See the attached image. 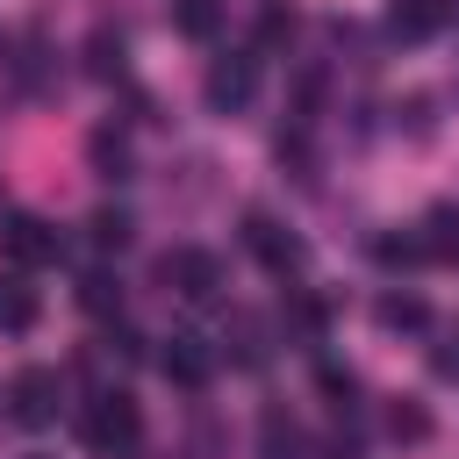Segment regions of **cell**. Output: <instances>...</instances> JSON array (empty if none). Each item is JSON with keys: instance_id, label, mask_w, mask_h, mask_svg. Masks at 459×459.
<instances>
[{"instance_id": "cell-17", "label": "cell", "mask_w": 459, "mask_h": 459, "mask_svg": "<svg viewBox=\"0 0 459 459\" xmlns=\"http://www.w3.org/2000/svg\"><path fill=\"white\" fill-rule=\"evenodd\" d=\"M230 344H237V366H258V359H265V323L237 308V316H230Z\"/></svg>"}, {"instance_id": "cell-12", "label": "cell", "mask_w": 459, "mask_h": 459, "mask_svg": "<svg viewBox=\"0 0 459 459\" xmlns=\"http://www.w3.org/2000/svg\"><path fill=\"white\" fill-rule=\"evenodd\" d=\"M373 258H380L387 273H402V265H423L430 251H423V237H416V230H387V237H373Z\"/></svg>"}, {"instance_id": "cell-2", "label": "cell", "mask_w": 459, "mask_h": 459, "mask_svg": "<svg viewBox=\"0 0 459 459\" xmlns=\"http://www.w3.org/2000/svg\"><path fill=\"white\" fill-rule=\"evenodd\" d=\"M57 409H65V387H57V373H50V366H22V373L7 380V416H14L22 430L57 423Z\"/></svg>"}, {"instance_id": "cell-11", "label": "cell", "mask_w": 459, "mask_h": 459, "mask_svg": "<svg viewBox=\"0 0 459 459\" xmlns=\"http://www.w3.org/2000/svg\"><path fill=\"white\" fill-rule=\"evenodd\" d=\"M36 316H43L36 287H29V280H0V330L22 337V330H36Z\"/></svg>"}, {"instance_id": "cell-18", "label": "cell", "mask_w": 459, "mask_h": 459, "mask_svg": "<svg viewBox=\"0 0 459 459\" xmlns=\"http://www.w3.org/2000/svg\"><path fill=\"white\" fill-rule=\"evenodd\" d=\"M93 165H100V179H129V143L115 129H93Z\"/></svg>"}, {"instance_id": "cell-15", "label": "cell", "mask_w": 459, "mask_h": 459, "mask_svg": "<svg viewBox=\"0 0 459 459\" xmlns=\"http://www.w3.org/2000/svg\"><path fill=\"white\" fill-rule=\"evenodd\" d=\"M387 437H402V445H423L430 437V416H423V402H387Z\"/></svg>"}, {"instance_id": "cell-5", "label": "cell", "mask_w": 459, "mask_h": 459, "mask_svg": "<svg viewBox=\"0 0 459 459\" xmlns=\"http://www.w3.org/2000/svg\"><path fill=\"white\" fill-rule=\"evenodd\" d=\"M244 251H251L265 273H301V258H308V251H301V237H294V230H280L265 208H251V215H244Z\"/></svg>"}, {"instance_id": "cell-8", "label": "cell", "mask_w": 459, "mask_h": 459, "mask_svg": "<svg viewBox=\"0 0 459 459\" xmlns=\"http://www.w3.org/2000/svg\"><path fill=\"white\" fill-rule=\"evenodd\" d=\"M416 237H423V251H430V258L459 265V201H437V208L416 222Z\"/></svg>"}, {"instance_id": "cell-9", "label": "cell", "mask_w": 459, "mask_h": 459, "mask_svg": "<svg viewBox=\"0 0 459 459\" xmlns=\"http://www.w3.org/2000/svg\"><path fill=\"white\" fill-rule=\"evenodd\" d=\"M172 29L186 43H215L222 36V0H172Z\"/></svg>"}, {"instance_id": "cell-16", "label": "cell", "mask_w": 459, "mask_h": 459, "mask_svg": "<svg viewBox=\"0 0 459 459\" xmlns=\"http://www.w3.org/2000/svg\"><path fill=\"white\" fill-rule=\"evenodd\" d=\"M301 452H308V437H301V423L273 409V416H265V459H301Z\"/></svg>"}, {"instance_id": "cell-10", "label": "cell", "mask_w": 459, "mask_h": 459, "mask_svg": "<svg viewBox=\"0 0 459 459\" xmlns=\"http://www.w3.org/2000/svg\"><path fill=\"white\" fill-rule=\"evenodd\" d=\"M445 22V0H387V29L402 36V43H416V36H430Z\"/></svg>"}, {"instance_id": "cell-19", "label": "cell", "mask_w": 459, "mask_h": 459, "mask_svg": "<svg viewBox=\"0 0 459 459\" xmlns=\"http://www.w3.org/2000/svg\"><path fill=\"white\" fill-rule=\"evenodd\" d=\"M79 308H93V316H108V308H122V287H115L108 273H86V280H79Z\"/></svg>"}, {"instance_id": "cell-1", "label": "cell", "mask_w": 459, "mask_h": 459, "mask_svg": "<svg viewBox=\"0 0 459 459\" xmlns=\"http://www.w3.org/2000/svg\"><path fill=\"white\" fill-rule=\"evenodd\" d=\"M79 437H86L100 459H115V452H129V445L143 437V409H136L122 387H100V394L79 409Z\"/></svg>"}, {"instance_id": "cell-3", "label": "cell", "mask_w": 459, "mask_h": 459, "mask_svg": "<svg viewBox=\"0 0 459 459\" xmlns=\"http://www.w3.org/2000/svg\"><path fill=\"white\" fill-rule=\"evenodd\" d=\"M0 258H7V265H22V273H36V265H50V258H57V230H50L43 215L14 208V215H0Z\"/></svg>"}, {"instance_id": "cell-13", "label": "cell", "mask_w": 459, "mask_h": 459, "mask_svg": "<svg viewBox=\"0 0 459 459\" xmlns=\"http://www.w3.org/2000/svg\"><path fill=\"white\" fill-rule=\"evenodd\" d=\"M373 316H380V330H423V323H430L423 294H402V287H394V294H380V308H373Z\"/></svg>"}, {"instance_id": "cell-6", "label": "cell", "mask_w": 459, "mask_h": 459, "mask_svg": "<svg viewBox=\"0 0 459 459\" xmlns=\"http://www.w3.org/2000/svg\"><path fill=\"white\" fill-rule=\"evenodd\" d=\"M201 93H208L215 115H244L251 93H258V65H251V57H215L208 79H201Z\"/></svg>"}, {"instance_id": "cell-21", "label": "cell", "mask_w": 459, "mask_h": 459, "mask_svg": "<svg viewBox=\"0 0 459 459\" xmlns=\"http://www.w3.org/2000/svg\"><path fill=\"white\" fill-rule=\"evenodd\" d=\"M287 36H294V14H280V7H273V14L258 22V43H287Z\"/></svg>"}, {"instance_id": "cell-14", "label": "cell", "mask_w": 459, "mask_h": 459, "mask_svg": "<svg viewBox=\"0 0 459 459\" xmlns=\"http://www.w3.org/2000/svg\"><path fill=\"white\" fill-rule=\"evenodd\" d=\"M86 72L93 79H122V36L115 29H93L86 36Z\"/></svg>"}, {"instance_id": "cell-7", "label": "cell", "mask_w": 459, "mask_h": 459, "mask_svg": "<svg viewBox=\"0 0 459 459\" xmlns=\"http://www.w3.org/2000/svg\"><path fill=\"white\" fill-rule=\"evenodd\" d=\"M158 366H165V380H179V387H208V373H215V351H208V337H194V330H172V337H165V351H158Z\"/></svg>"}, {"instance_id": "cell-20", "label": "cell", "mask_w": 459, "mask_h": 459, "mask_svg": "<svg viewBox=\"0 0 459 459\" xmlns=\"http://www.w3.org/2000/svg\"><path fill=\"white\" fill-rule=\"evenodd\" d=\"M93 244H100V251H122V244H129V215L100 208V215H93Z\"/></svg>"}, {"instance_id": "cell-4", "label": "cell", "mask_w": 459, "mask_h": 459, "mask_svg": "<svg viewBox=\"0 0 459 459\" xmlns=\"http://www.w3.org/2000/svg\"><path fill=\"white\" fill-rule=\"evenodd\" d=\"M158 280H165V294H179V301H215V287H222V273H215V258H208L201 244L165 251V258H158Z\"/></svg>"}]
</instances>
